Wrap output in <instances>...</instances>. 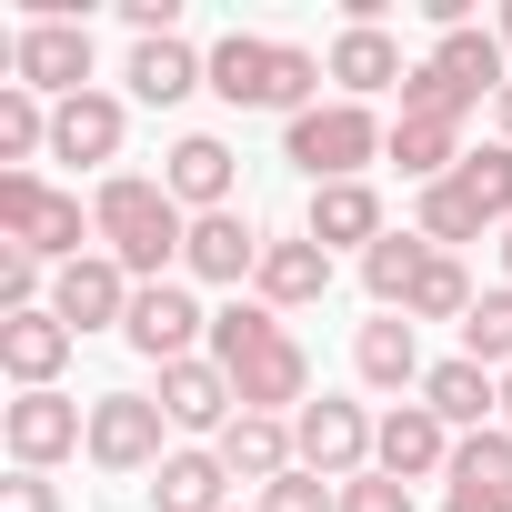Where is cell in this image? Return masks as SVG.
<instances>
[{
  "label": "cell",
  "mask_w": 512,
  "mask_h": 512,
  "mask_svg": "<svg viewBox=\"0 0 512 512\" xmlns=\"http://www.w3.org/2000/svg\"><path fill=\"white\" fill-rule=\"evenodd\" d=\"M211 362L231 372L241 412L292 422V412L312 402V352L282 332V312H272V302H231V312H211Z\"/></svg>",
  "instance_id": "obj_1"
},
{
  "label": "cell",
  "mask_w": 512,
  "mask_h": 512,
  "mask_svg": "<svg viewBox=\"0 0 512 512\" xmlns=\"http://www.w3.org/2000/svg\"><path fill=\"white\" fill-rule=\"evenodd\" d=\"M91 231H101V251L131 272V282H171V262H181V241H191V211L161 191V181H141V171H111L101 191H91Z\"/></svg>",
  "instance_id": "obj_2"
},
{
  "label": "cell",
  "mask_w": 512,
  "mask_h": 512,
  "mask_svg": "<svg viewBox=\"0 0 512 512\" xmlns=\"http://www.w3.org/2000/svg\"><path fill=\"white\" fill-rule=\"evenodd\" d=\"M322 81H332V71H322L302 41H272V31H221V41H211V91H221L231 111H282V121H302Z\"/></svg>",
  "instance_id": "obj_3"
},
{
  "label": "cell",
  "mask_w": 512,
  "mask_h": 512,
  "mask_svg": "<svg viewBox=\"0 0 512 512\" xmlns=\"http://www.w3.org/2000/svg\"><path fill=\"white\" fill-rule=\"evenodd\" d=\"M502 81H512L502 41H492V31H452V41H432V51L412 61L402 111H422V121H472L482 101H502Z\"/></svg>",
  "instance_id": "obj_4"
},
{
  "label": "cell",
  "mask_w": 512,
  "mask_h": 512,
  "mask_svg": "<svg viewBox=\"0 0 512 512\" xmlns=\"http://www.w3.org/2000/svg\"><path fill=\"white\" fill-rule=\"evenodd\" d=\"M512 231V141H482L452 181H432L422 191V211H412V231L432 241V251H452V241H482V231Z\"/></svg>",
  "instance_id": "obj_5"
},
{
  "label": "cell",
  "mask_w": 512,
  "mask_h": 512,
  "mask_svg": "<svg viewBox=\"0 0 512 512\" xmlns=\"http://www.w3.org/2000/svg\"><path fill=\"white\" fill-rule=\"evenodd\" d=\"M382 151H392V131H382L372 101H312L302 121H282V161L312 171V191L322 181H362Z\"/></svg>",
  "instance_id": "obj_6"
},
{
  "label": "cell",
  "mask_w": 512,
  "mask_h": 512,
  "mask_svg": "<svg viewBox=\"0 0 512 512\" xmlns=\"http://www.w3.org/2000/svg\"><path fill=\"white\" fill-rule=\"evenodd\" d=\"M0 241L41 251L51 272H61V262H81V251H101V231H91L81 191H51L41 171H0Z\"/></svg>",
  "instance_id": "obj_7"
},
{
  "label": "cell",
  "mask_w": 512,
  "mask_h": 512,
  "mask_svg": "<svg viewBox=\"0 0 512 512\" xmlns=\"http://www.w3.org/2000/svg\"><path fill=\"white\" fill-rule=\"evenodd\" d=\"M11 81L41 91V101H81L91 91V21H21L11 31Z\"/></svg>",
  "instance_id": "obj_8"
},
{
  "label": "cell",
  "mask_w": 512,
  "mask_h": 512,
  "mask_svg": "<svg viewBox=\"0 0 512 512\" xmlns=\"http://www.w3.org/2000/svg\"><path fill=\"white\" fill-rule=\"evenodd\" d=\"M91 462H101V472H161V462H171V412H161V392H101V402H91Z\"/></svg>",
  "instance_id": "obj_9"
},
{
  "label": "cell",
  "mask_w": 512,
  "mask_h": 512,
  "mask_svg": "<svg viewBox=\"0 0 512 512\" xmlns=\"http://www.w3.org/2000/svg\"><path fill=\"white\" fill-rule=\"evenodd\" d=\"M0 442H11V472H51V462L91 452V402H71V392H21L11 412H0Z\"/></svg>",
  "instance_id": "obj_10"
},
{
  "label": "cell",
  "mask_w": 512,
  "mask_h": 512,
  "mask_svg": "<svg viewBox=\"0 0 512 512\" xmlns=\"http://www.w3.org/2000/svg\"><path fill=\"white\" fill-rule=\"evenodd\" d=\"M121 342H131L151 372H171V362H191V352L211 342V312L191 302V282H141V292H131V322H121Z\"/></svg>",
  "instance_id": "obj_11"
},
{
  "label": "cell",
  "mask_w": 512,
  "mask_h": 512,
  "mask_svg": "<svg viewBox=\"0 0 512 512\" xmlns=\"http://www.w3.org/2000/svg\"><path fill=\"white\" fill-rule=\"evenodd\" d=\"M372 412L362 402H342V392H322V402H302L292 412V452H302V472H322V482H352V472H372Z\"/></svg>",
  "instance_id": "obj_12"
},
{
  "label": "cell",
  "mask_w": 512,
  "mask_h": 512,
  "mask_svg": "<svg viewBox=\"0 0 512 512\" xmlns=\"http://www.w3.org/2000/svg\"><path fill=\"white\" fill-rule=\"evenodd\" d=\"M131 292H141V282L111 262V251H81V262L51 272V312H61L71 332H121V322H131Z\"/></svg>",
  "instance_id": "obj_13"
},
{
  "label": "cell",
  "mask_w": 512,
  "mask_h": 512,
  "mask_svg": "<svg viewBox=\"0 0 512 512\" xmlns=\"http://www.w3.org/2000/svg\"><path fill=\"white\" fill-rule=\"evenodd\" d=\"M452 422L432 412V402H392L382 412V432H372V472H392V482H432V472H452Z\"/></svg>",
  "instance_id": "obj_14"
},
{
  "label": "cell",
  "mask_w": 512,
  "mask_h": 512,
  "mask_svg": "<svg viewBox=\"0 0 512 512\" xmlns=\"http://www.w3.org/2000/svg\"><path fill=\"white\" fill-rule=\"evenodd\" d=\"M81 352V332L41 302V312H11V322H0V372H11L21 392H61V362Z\"/></svg>",
  "instance_id": "obj_15"
},
{
  "label": "cell",
  "mask_w": 512,
  "mask_h": 512,
  "mask_svg": "<svg viewBox=\"0 0 512 512\" xmlns=\"http://www.w3.org/2000/svg\"><path fill=\"white\" fill-rule=\"evenodd\" d=\"M231 181H241V161H231L221 131H181L171 161H161V191H171L191 221H201V211H231Z\"/></svg>",
  "instance_id": "obj_16"
},
{
  "label": "cell",
  "mask_w": 512,
  "mask_h": 512,
  "mask_svg": "<svg viewBox=\"0 0 512 512\" xmlns=\"http://www.w3.org/2000/svg\"><path fill=\"white\" fill-rule=\"evenodd\" d=\"M161 412H171V432H231L241 422V392H231V372L211 362V352H191V362H171L161 372Z\"/></svg>",
  "instance_id": "obj_17"
},
{
  "label": "cell",
  "mask_w": 512,
  "mask_h": 512,
  "mask_svg": "<svg viewBox=\"0 0 512 512\" xmlns=\"http://www.w3.org/2000/svg\"><path fill=\"white\" fill-rule=\"evenodd\" d=\"M262 251H272V241L251 231L241 211H201V221H191V241H181V272L231 292V282H251V272H262Z\"/></svg>",
  "instance_id": "obj_18"
},
{
  "label": "cell",
  "mask_w": 512,
  "mask_h": 512,
  "mask_svg": "<svg viewBox=\"0 0 512 512\" xmlns=\"http://www.w3.org/2000/svg\"><path fill=\"white\" fill-rule=\"evenodd\" d=\"M322 71L342 81V101H372V91H402L412 81V61H402V41L382 21H342V41L322 51Z\"/></svg>",
  "instance_id": "obj_19"
},
{
  "label": "cell",
  "mask_w": 512,
  "mask_h": 512,
  "mask_svg": "<svg viewBox=\"0 0 512 512\" xmlns=\"http://www.w3.org/2000/svg\"><path fill=\"white\" fill-rule=\"evenodd\" d=\"M442 482V512H512V432H462Z\"/></svg>",
  "instance_id": "obj_20"
},
{
  "label": "cell",
  "mask_w": 512,
  "mask_h": 512,
  "mask_svg": "<svg viewBox=\"0 0 512 512\" xmlns=\"http://www.w3.org/2000/svg\"><path fill=\"white\" fill-rule=\"evenodd\" d=\"M121 81H131V101H151V111H171V101H191V91H211V51H191L181 31H171V41H131V61H121Z\"/></svg>",
  "instance_id": "obj_21"
},
{
  "label": "cell",
  "mask_w": 512,
  "mask_h": 512,
  "mask_svg": "<svg viewBox=\"0 0 512 512\" xmlns=\"http://www.w3.org/2000/svg\"><path fill=\"white\" fill-rule=\"evenodd\" d=\"M121 131H131V111L111 101V91H81V101H51V161H121Z\"/></svg>",
  "instance_id": "obj_22"
},
{
  "label": "cell",
  "mask_w": 512,
  "mask_h": 512,
  "mask_svg": "<svg viewBox=\"0 0 512 512\" xmlns=\"http://www.w3.org/2000/svg\"><path fill=\"white\" fill-rule=\"evenodd\" d=\"M302 231H312L322 251H372V241H382V191H372V181H322L312 211H302Z\"/></svg>",
  "instance_id": "obj_23"
},
{
  "label": "cell",
  "mask_w": 512,
  "mask_h": 512,
  "mask_svg": "<svg viewBox=\"0 0 512 512\" xmlns=\"http://www.w3.org/2000/svg\"><path fill=\"white\" fill-rule=\"evenodd\" d=\"M352 372H362L372 392H422V372H432V362H422V332H412L402 312H382V322H362V332H352Z\"/></svg>",
  "instance_id": "obj_24"
},
{
  "label": "cell",
  "mask_w": 512,
  "mask_h": 512,
  "mask_svg": "<svg viewBox=\"0 0 512 512\" xmlns=\"http://www.w3.org/2000/svg\"><path fill=\"white\" fill-rule=\"evenodd\" d=\"M251 292H262L272 312H302V302H322V292H332V251H322L312 231L272 241V251H262V272H251Z\"/></svg>",
  "instance_id": "obj_25"
},
{
  "label": "cell",
  "mask_w": 512,
  "mask_h": 512,
  "mask_svg": "<svg viewBox=\"0 0 512 512\" xmlns=\"http://www.w3.org/2000/svg\"><path fill=\"white\" fill-rule=\"evenodd\" d=\"M211 452L231 462V482H262V492H272L282 472H302V452H292V422H272V412H241V422H231Z\"/></svg>",
  "instance_id": "obj_26"
},
{
  "label": "cell",
  "mask_w": 512,
  "mask_h": 512,
  "mask_svg": "<svg viewBox=\"0 0 512 512\" xmlns=\"http://www.w3.org/2000/svg\"><path fill=\"white\" fill-rule=\"evenodd\" d=\"M412 402H432L452 432H482V412H502V372H482V362H462V352H452V362H432V372H422V392H412Z\"/></svg>",
  "instance_id": "obj_27"
},
{
  "label": "cell",
  "mask_w": 512,
  "mask_h": 512,
  "mask_svg": "<svg viewBox=\"0 0 512 512\" xmlns=\"http://www.w3.org/2000/svg\"><path fill=\"white\" fill-rule=\"evenodd\" d=\"M151 502H161V512H231V462L201 452V442H181V452L151 472Z\"/></svg>",
  "instance_id": "obj_28"
},
{
  "label": "cell",
  "mask_w": 512,
  "mask_h": 512,
  "mask_svg": "<svg viewBox=\"0 0 512 512\" xmlns=\"http://www.w3.org/2000/svg\"><path fill=\"white\" fill-rule=\"evenodd\" d=\"M392 161H402V181L432 191V181H452L472 151H462V121H422V111H402V121H392Z\"/></svg>",
  "instance_id": "obj_29"
},
{
  "label": "cell",
  "mask_w": 512,
  "mask_h": 512,
  "mask_svg": "<svg viewBox=\"0 0 512 512\" xmlns=\"http://www.w3.org/2000/svg\"><path fill=\"white\" fill-rule=\"evenodd\" d=\"M432 262H442V251H432L422 231H382V241L362 251V292H372L382 312H402V302H412V282H422Z\"/></svg>",
  "instance_id": "obj_30"
},
{
  "label": "cell",
  "mask_w": 512,
  "mask_h": 512,
  "mask_svg": "<svg viewBox=\"0 0 512 512\" xmlns=\"http://www.w3.org/2000/svg\"><path fill=\"white\" fill-rule=\"evenodd\" d=\"M472 302H482V292H472V272H462V251H442V262L412 282L402 322H412V332H422V322H472Z\"/></svg>",
  "instance_id": "obj_31"
},
{
  "label": "cell",
  "mask_w": 512,
  "mask_h": 512,
  "mask_svg": "<svg viewBox=\"0 0 512 512\" xmlns=\"http://www.w3.org/2000/svg\"><path fill=\"white\" fill-rule=\"evenodd\" d=\"M31 151H51V101L21 91V81H0V161L31 171Z\"/></svg>",
  "instance_id": "obj_32"
},
{
  "label": "cell",
  "mask_w": 512,
  "mask_h": 512,
  "mask_svg": "<svg viewBox=\"0 0 512 512\" xmlns=\"http://www.w3.org/2000/svg\"><path fill=\"white\" fill-rule=\"evenodd\" d=\"M462 362H482V372H512V282L472 302V322H462Z\"/></svg>",
  "instance_id": "obj_33"
},
{
  "label": "cell",
  "mask_w": 512,
  "mask_h": 512,
  "mask_svg": "<svg viewBox=\"0 0 512 512\" xmlns=\"http://www.w3.org/2000/svg\"><path fill=\"white\" fill-rule=\"evenodd\" d=\"M262 512H342V482H322V472H282V482L262 492Z\"/></svg>",
  "instance_id": "obj_34"
},
{
  "label": "cell",
  "mask_w": 512,
  "mask_h": 512,
  "mask_svg": "<svg viewBox=\"0 0 512 512\" xmlns=\"http://www.w3.org/2000/svg\"><path fill=\"white\" fill-rule=\"evenodd\" d=\"M342 512H412V482H392V472H352V482H342Z\"/></svg>",
  "instance_id": "obj_35"
},
{
  "label": "cell",
  "mask_w": 512,
  "mask_h": 512,
  "mask_svg": "<svg viewBox=\"0 0 512 512\" xmlns=\"http://www.w3.org/2000/svg\"><path fill=\"white\" fill-rule=\"evenodd\" d=\"M0 512H61V482L51 472H11L0 482Z\"/></svg>",
  "instance_id": "obj_36"
},
{
  "label": "cell",
  "mask_w": 512,
  "mask_h": 512,
  "mask_svg": "<svg viewBox=\"0 0 512 512\" xmlns=\"http://www.w3.org/2000/svg\"><path fill=\"white\" fill-rule=\"evenodd\" d=\"M492 121H502V141H512V81H502V101H492Z\"/></svg>",
  "instance_id": "obj_37"
},
{
  "label": "cell",
  "mask_w": 512,
  "mask_h": 512,
  "mask_svg": "<svg viewBox=\"0 0 512 512\" xmlns=\"http://www.w3.org/2000/svg\"><path fill=\"white\" fill-rule=\"evenodd\" d=\"M492 41H502V51H512V0H502V21H492Z\"/></svg>",
  "instance_id": "obj_38"
},
{
  "label": "cell",
  "mask_w": 512,
  "mask_h": 512,
  "mask_svg": "<svg viewBox=\"0 0 512 512\" xmlns=\"http://www.w3.org/2000/svg\"><path fill=\"white\" fill-rule=\"evenodd\" d=\"M502 432H512V372H502Z\"/></svg>",
  "instance_id": "obj_39"
},
{
  "label": "cell",
  "mask_w": 512,
  "mask_h": 512,
  "mask_svg": "<svg viewBox=\"0 0 512 512\" xmlns=\"http://www.w3.org/2000/svg\"><path fill=\"white\" fill-rule=\"evenodd\" d=\"M502 272H512V231H502Z\"/></svg>",
  "instance_id": "obj_40"
}]
</instances>
